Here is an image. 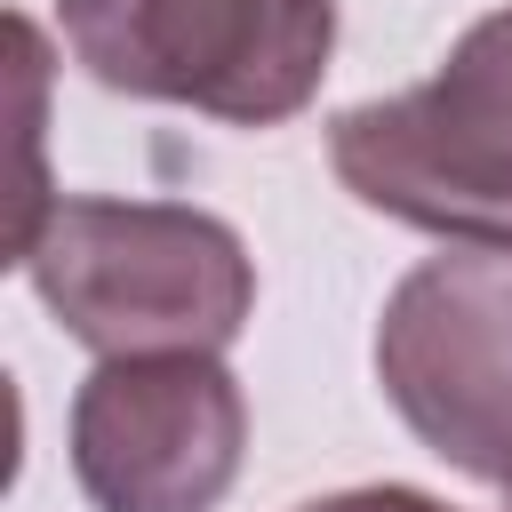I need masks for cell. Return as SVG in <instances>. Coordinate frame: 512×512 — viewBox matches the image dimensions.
<instances>
[{
    "mask_svg": "<svg viewBox=\"0 0 512 512\" xmlns=\"http://www.w3.org/2000/svg\"><path fill=\"white\" fill-rule=\"evenodd\" d=\"M32 296L104 360L224 352L256 312V264L240 232L184 200L64 192L16 224Z\"/></svg>",
    "mask_w": 512,
    "mask_h": 512,
    "instance_id": "obj_1",
    "label": "cell"
},
{
    "mask_svg": "<svg viewBox=\"0 0 512 512\" xmlns=\"http://www.w3.org/2000/svg\"><path fill=\"white\" fill-rule=\"evenodd\" d=\"M328 168L392 224L512 248V8L480 16L424 88L336 112Z\"/></svg>",
    "mask_w": 512,
    "mask_h": 512,
    "instance_id": "obj_2",
    "label": "cell"
},
{
    "mask_svg": "<svg viewBox=\"0 0 512 512\" xmlns=\"http://www.w3.org/2000/svg\"><path fill=\"white\" fill-rule=\"evenodd\" d=\"M56 24L96 88L232 128L304 112L336 48V0H56Z\"/></svg>",
    "mask_w": 512,
    "mask_h": 512,
    "instance_id": "obj_3",
    "label": "cell"
},
{
    "mask_svg": "<svg viewBox=\"0 0 512 512\" xmlns=\"http://www.w3.org/2000/svg\"><path fill=\"white\" fill-rule=\"evenodd\" d=\"M376 384L400 424L472 480H512V248L424 256L376 320Z\"/></svg>",
    "mask_w": 512,
    "mask_h": 512,
    "instance_id": "obj_4",
    "label": "cell"
},
{
    "mask_svg": "<svg viewBox=\"0 0 512 512\" xmlns=\"http://www.w3.org/2000/svg\"><path fill=\"white\" fill-rule=\"evenodd\" d=\"M240 448L248 400L216 352L104 360L72 392V480L96 512H216Z\"/></svg>",
    "mask_w": 512,
    "mask_h": 512,
    "instance_id": "obj_5",
    "label": "cell"
},
{
    "mask_svg": "<svg viewBox=\"0 0 512 512\" xmlns=\"http://www.w3.org/2000/svg\"><path fill=\"white\" fill-rule=\"evenodd\" d=\"M296 512H448V504L424 488H344V496H312Z\"/></svg>",
    "mask_w": 512,
    "mask_h": 512,
    "instance_id": "obj_6",
    "label": "cell"
},
{
    "mask_svg": "<svg viewBox=\"0 0 512 512\" xmlns=\"http://www.w3.org/2000/svg\"><path fill=\"white\" fill-rule=\"evenodd\" d=\"M504 496H512V480H504Z\"/></svg>",
    "mask_w": 512,
    "mask_h": 512,
    "instance_id": "obj_7",
    "label": "cell"
}]
</instances>
